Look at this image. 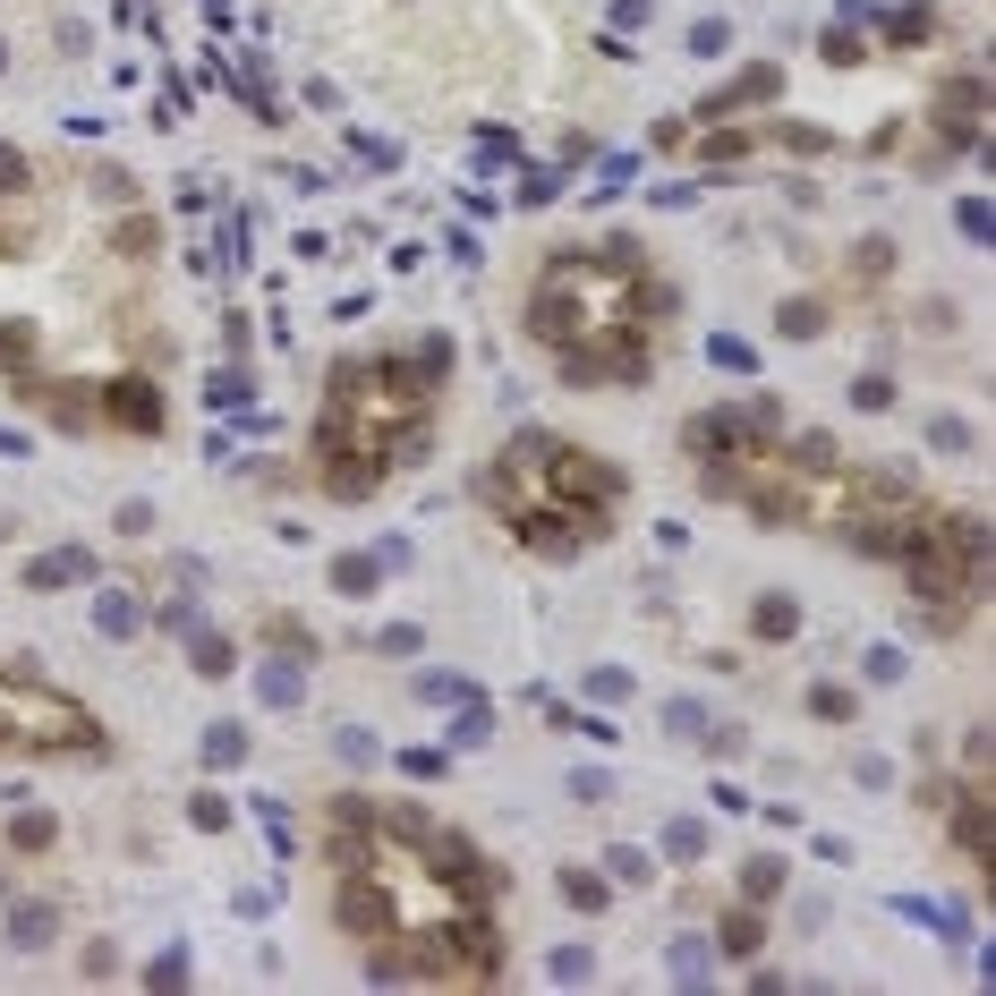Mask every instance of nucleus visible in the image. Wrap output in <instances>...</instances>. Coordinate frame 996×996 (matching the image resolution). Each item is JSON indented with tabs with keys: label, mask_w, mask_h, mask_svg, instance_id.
Returning a JSON list of instances; mask_svg holds the SVG:
<instances>
[{
	"label": "nucleus",
	"mask_w": 996,
	"mask_h": 996,
	"mask_svg": "<svg viewBox=\"0 0 996 996\" xmlns=\"http://www.w3.org/2000/svg\"><path fill=\"white\" fill-rule=\"evenodd\" d=\"M485 494L503 503V519H512L528 546L571 554V546H596V537H605L622 478H613L596 451H579V444L512 435V444L494 451V469H485Z\"/></svg>",
	"instance_id": "nucleus-1"
},
{
	"label": "nucleus",
	"mask_w": 996,
	"mask_h": 996,
	"mask_svg": "<svg viewBox=\"0 0 996 996\" xmlns=\"http://www.w3.org/2000/svg\"><path fill=\"white\" fill-rule=\"evenodd\" d=\"M451 366L444 341L418 358H375V366H341L332 375V409H324V460H426L435 435V375Z\"/></svg>",
	"instance_id": "nucleus-2"
},
{
	"label": "nucleus",
	"mask_w": 996,
	"mask_h": 996,
	"mask_svg": "<svg viewBox=\"0 0 996 996\" xmlns=\"http://www.w3.org/2000/svg\"><path fill=\"white\" fill-rule=\"evenodd\" d=\"M647 307H656V289H647L639 264H613V256H579V248H562V256L546 264V282L528 289V332L546 341V350H596L605 332H622V341H639L647 332Z\"/></svg>",
	"instance_id": "nucleus-3"
},
{
	"label": "nucleus",
	"mask_w": 996,
	"mask_h": 996,
	"mask_svg": "<svg viewBox=\"0 0 996 996\" xmlns=\"http://www.w3.org/2000/svg\"><path fill=\"white\" fill-rule=\"evenodd\" d=\"M0 741H18V749H95L102 733H95V715L77 708L68 690L0 674Z\"/></svg>",
	"instance_id": "nucleus-4"
},
{
	"label": "nucleus",
	"mask_w": 996,
	"mask_h": 996,
	"mask_svg": "<svg viewBox=\"0 0 996 996\" xmlns=\"http://www.w3.org/2000/svg\"><path fill=\"white\" fill-rule=\"evenodd\" d=\"M902 554H911V588L954 613L971 588H979V571H988V528H979V519H929Z\"/></svg>",
	"instance_id": "nucleus-5"
},
{
	"label": "nucleus",
	"mask_w": 996,
	"mask_h": 996,
	"mask_svg": "<svg viewBox=\"0 0 996 996\" xmlns=\"http://www.w3.org/2000/svg\"><path fill=\"white\" fill-rule=\"evenodd\" d=\"M775 86H784V68H749V77H733L724 95H708V111H699V120H733V111H749V102H767Z\"/></svg>",
	"instance_id": "nucleus-6"
},
{
	"label": "nucleus",
	"mask_w": 996,
	"mask_h": 996,
	"mask_svg": "<svg viewBox=\"0 0 996 996\" xmlns=\"http://www.w3.org/2000/svg\"><path fill=\"white\" fill-rule=\"evenodd\" d=\"M95 409H102L111 426H136V435H145V426L162 418V409H154V392H145V384H102V401H95Z\"/></svg>",
	"instance_id": "nucleus-7"
},
{
	"label": "nucleus",
	"mask_w": 996,
	"mask_h": 996,
	"mask_svg": "<svg viewBox=\"0 0 996 996\" xmlns=\"http://www.w3.org/2000/svg\"><path fill=\"white\" fill-rule=\"evenodd\" d=\"M188 647H196V674H205V681L239 674V647H230L222 631H205V622H196V631H188Z\"/></svg>",
	"instance_id": "nucleus-8"
},
{
	"label": "nucleus",
	"mask_w": 996,
	"mask_h": 996,
	"mask_svg": "<svg viewBox=\"0 0 996 996\" xmlns=\"http://www.w3.org/2000/svg\"><path fill=\"white\" fill-rule=\"evenodd\" d=\"M954 835H963L971 861H988V792H963L954 801Z\"/></svg>",
	"instance_id": "nucleus-9"
},
{
	"label": "nucleus",
	"mask_w": 996,
	"mask_h": 996,
	"mask_svg": "<svg viewBox=\"0 0 996 996\" xmlns=\"http://www.w3.org/2000/svg\"><path fill=\"white\" fill-rule=\"evenodd\" d=\"M256 699H264V708H298V699H307V674H298V665H264Z\"/></svg>",
	"instance_id": "nucleus-10"
},
{
	"label": "nucleus",
	"mask_w": 996,
	"mask_h": 996,
	"mask_svg": "<svg viewBox=\"0 0 996 996\" xmlns=\"http://www.w3.org/2000/svg\"><path fill=\"white\" fill-rule=\"evenodd\" d=\"M375 579H384L375 554H341V562H332V588H341V596H375Z\"/></svg>",
	"instance_id": "nucleus-11"
},
{
	"label": "nucleus",
	"mask_w": 996,
	"mask_h": 996,
	"mask_svg": "<svg viewBox=\"0 0 996 996\" xmlns=\"http://www.w3.org/2000/svg\"><path fill=\"white\" fill-rule=\"evenodd\" d=\"M9 945L43 954V945H52V911H43V902H18V911H9Z\"/></svg>",
	"instance_id": "nucleus-12"
},
{
	"label": "nucleus",
	"mask_w": 996,
	"mask_h": 996,
	"mask_svg": "<svg viewBox=\"0 0 996 996\" xmlns=\"http://www.w3.org/2000/svg\"><path fill=\"white\" fill-rule=\"evenodd\" d=\"M68 579H86V554H43V562H26V588H68Z\"/></svg>",
	"instance_id": "nucleus-13"
},
{
	"label": "nucleus",
	"mask_w": 996,
	"mask_h": 996,
	"mask_svg": "<svg viewBox=\"0 0 996 996\" xmlns=\"http://www.w3.org/2000/svg\"><path fill=\"white\" fill-rule=\"evenodd\" d=\"M801 631V605L792 596H758V639H792Z\"/></svg>",
	"instance_id": "nucleus-14"
},
{
	"label": "nucleus",
	"mask_w": 996,
	"mask_h": 996,
	"mask_svg": "<svg viewBox=\"0 0 996 996\" xmlns=\"http://www.w3.org/2000/svg\"><path fill=\"white\" fill-rule=\"evenodd\" d=\"M715 945H724V954H758V945H767V920H758V911H733Z\"/></svg>",
	"instance_id": "nucleus-15"
},
{
	"label": "nucleus",
	"mask_w": 996,
	"mask_h": 996,
	"mask_svg": "<svg viewBox=\"0 0 996 996\" xmlns=\"http://www.w3.org/2000/svg\"><path fill=\"white\" fill-rule=\"evenodd\" d=\"M239 758H248V733L239 724H214L205 733V767H239Z\"/></svg>",
	"instance_id": "nucleus-16"
},
{
	"label": "nucleus",
	"mask_w": 996,
	"mask_h": 996,
	"mask_svg": "<svg viewBox=\"0 0 996 996\" xmlns=\"http://www.w3.org/2000/svg\"><path fill=\"white\" fill-rule=\"evenodd\" d=\"M95 622L111 631V639H129V631H136V605L120 596V588H102V596H95Z\"/></svg>",
	"instance_id": "nucleus-17"
},
{
	"label": "nucleus",
	"mask_w": 996,
	"mask_h": 996,
	"mask_svg": "<svg viewBox=\"0 0 996 996\" xmlns=\"http://www.w3.org/2000/svg\"><path fill=\"white\" fill-rule=\"evenodd\" d=\"M674 971H681V979H690V988H699V979H708V971H715L708 937H674Z\"/></svg>",
	"instance_id": "nucleus-18"
},
{
	"label": "nucleus",
	"mask_w": 996,
	"mask_h": 996,
	"mask_svg": "<svg viewBox=\"0 0 996 996\" xmlns=\"http://www.w3.org/2000/svg\"><path fill=\"white\" fill-rule=\"evenodd\" d=\"M775 886H784V861H775V852H758V861L741 868V895H749V902H767Z\"/></svg>",
	"instance_id": "nucleus-19"
},
{
	"label": "nucleus",
	"mask_w": 996,
	"mask_h": 996,
	"mask_svg": "<svg viewBox=\"0 0 996 996\" xmlns=\"http://www.w3.org/2000/svg\"><path fill=\"white\" fill-rule=\"evenodd\" d=\"M605 868L622 877V886H647V877H656V861H647L639 843H613V852H605Z\"/></svg>",
	"instance_id": "nucleus-20"
},
{
	"label": "nucleus",
	"mask_w": 996,
	"mask_h": 996,
	"mask_svg": "<svg viewBox=\"0 0 996 996\" xmlns=\"http://www.w3.org/2000/svg\"><path fill=\"white\" fill-rule=\"evenodd\" d=\"M665 852H674V861H699V852H708V827H699V818H674V827H665Z\"/></svg>",
	"instance_id": "nucleus-21"
},
{
	"label": "nucleus",
	"mask_w": 996,
	"mask_h": 996,
	"mask_svg": "<svg viewBox=\"0 0 996 996\" xmlns=\"http://www.w3.org/2000/svg\"><path fill=\"white\" fill-rule=\"evenodd\" d=\"M562 895H571L579 911H605V877H588V868H562Z\"/></svg>",
	"instance_id": "nucleus-22"
},
{
	"label": "nucleus",
	"mask_w": 996,
	"mask_h": 996,
	"mask_svg": "<svg viewBox=\"0 0 996 996\" xmlns=\"http://www.w3.org/2000/svg\"><path fill=\"white\" fill-rule=\"evenodd\" d=\"M784 332H792V341L827 332V307H818V298H792V307H784Z\"/></svg>",
	"instance_id": "nucleus-23"
},
{
	"label": "nucleus",
	"mask_w": 996,
	"mask_h": 996,
	"mask_svg": "<svg viewBox=\"0 0 996 996\" xmlns=\"http://www.w3.org/2000/svg\"><path fill=\"white\" fill-rule=\"evenodd\" d=\"M665 724H674L681 741H708V708H699V699H674V708H665Z\"/></svg>",
	"instance_id": "nucleus-24"
},
{
	"label": "nucleus",
	"mask_w": 996,
	"mask_h": 996,
	"mask_svg": "<svg viewBox=\"0 0 996 996\" xmlns=\"http://www.w3.org/2000/svg\"><path fill=\"white\" fill-rule=\"evenodd\" d=\"M809 708L827 715V724H843V715H852V690H843V681H818V690H809Z\"/></svg>",
	"instance_id": "nucleus-25"
},
{
	"label": "nucleus",
	"mask_w": 996,
	"mask_h": 996,
	"mask_svg": "<svg viewBox=\"0 0 996 996\" xmlns=\"http://www.w3.org/2000/svg\"><path fill=\"white\" fill-rule=\"evenodd\" d=\"M724 43H733V26H724V18H699V26H690V52H699V61H715Z\"/></svg>",
	"instance_id": "nucleus-26"
},
{
	"label": "nucleus",
	"mask_w": 996,
	"mask_h": 996,
	"mask_svg": "<svg viewBox=\"0 0 996 996\" xmlns=\"http://www.w3.org/2000/svg\"><path fill=\"white\" fill-rule=\"evenodd\" d=\"M451 741H460V749H478V741H494V715H485V708H460V724H451Z\"/></svg>",
	"instance_id": "nucleus-27"
},
{
	"label": "nucleus",
	"mask_w": 996,
	"mask_h": 996,
	"mask_svg": "<svg viewBox=\"0 0 996 996\" xmlns=\"http://www.w3.org/2000/svg\"><path fill=\"white\" fill-rule=\"evenodd\" d=\"M886 34H895V43H929V9H895Z\"/></svg>",
	"instance_id": "nucleus-28"
},
{
	"label": "nucleus",
	"mask_w": 996,
	"mask_h": 996,
	"mask_svg": "<svg viewBox=\"0 0 996 996\" xmlns=\"http://www.w3.org/2000/svg\"><path fill=\"white\" fill-rule=\"evenodd\" d=\"M9 835H18V852H43V843H52V818H43V809H26Z\"/></svg>",
	"instance_id": "nucleus-29"
},
{
	"label": "nucleus",
	"mask_w": 996,
	"mask_h": 996,
	"mask_svg": "<svg viewBox=\"0 0 996 996\" xmlns=\"http://www.w3.org/2000/svg\"><path fill=\"white\" fill-rule=\"evenodd\" d=\"M375 647H384V656H418V647H426V631H418V622H392V631H384Z\"/></svg>",
	"instance_id": "nucleus-30"
},
{
	"label": "nucleus",
	"mask_w": 996,
	"mask_h": 996,
	"mask_svg": "<svg viewBox=\"0 0 996 996\" xmlns=\"http://www.w3.org/2000/svg\"><path fill=\"white\" fill-rule=\"evenodd\" d=\"M26 179H34V162H26V154H18V145H0V188L18 196V188H26Z\"/></svg>",
	"instance_id": "nucleus-31"
},
{
	"label": "nucleus",
	"mask_w": 996,
	"mask_h": 996,
	"mask_svg": "<svg viewBox=\"0 0 996 996\" xmlns=\"http://www.w3.org/2000/svg\"><path fill=\"white\" fill-rule=\"evenodd\" d=\"M188 818L205 827V835H214V827H230V801H222V792H196V809H188Z\"/></svg>",
	"instance_id": "nucleus-32"
},
{
	"label": "nucleus",
	"mask_w": 996,
	"mask_h": 996,
	"mask_svg": "<svg viewBox=\"0 0 996 996\" xmlns=\"http://www.w3.org/2000/svg\"><path fill=\"white\" fill-rule=\"evenodd\" d=\"M861 52H868V43H861V26H835V34H827V61H843V68H852Z\"/></svg>",
	"instance_id": "nucleus-33"
},
{
	"label": "nucleus",
	"mask_w": 996,
	"mask_h": 996,
	"mask_svg": "<svg viewBox=\"0 0 996 996\" xmlns=\"http://www.w3.org/2000/svg\"><path fill=\"white\" fill-rule=\"evenodd\" d=\"M852 401H861V409H895V384H886V375H861V384H852Z\"/></svg>",
	"instance_id": "nucleus-34"
},
{
	"label": "nucleus",
	"mask_w": 996,
	"mask_h": 996,
	"mask_svg": "<svg viewBox=\"0 0 996 996\" xmlns=\"http://www.w3.org/2000/svg\"><path fill=\"white\" fill-rule=\"evenodd\" d=\"M708 358H715V366H733V375H741V366H749V341H733V332H715V341H708Z\"/></svg>",
	"instance_id": "nucleus-35"
},
{
	"label": "nucleus",
	"mask_w": 996,
	"mask_h": 996,
	"mask_svg": "<svg viewBox=\"0 0 996 996\" xmlns=\"http://www.w3.org/2000/svg\"><path fill=\"white\" fill-rule=\"evenodd\" d=\"M929 435H937L945 451H971V426H963V418H929Z\"/></svg>",
	"instance_id": "nucleus-36"
},
{
	"label": "nucleus",
	"mask_w": 996,
	"mask_h": 996,
	"mask_svg": "<svg viewBox=\"0 0 996 996\" xmlns=\"http://www.w3.org/2000/svg\"><path fill=\"white\" fill-rule=\"evenodd\" d=\"M868 681H902V656H895V647H868Z\"/></svg>",
	"instance_id": "nucleus-37"
},
{
	"label": "nucleus",
	"mask_w": 996,
	"mask_h": 996,
	"mask_svg": "<svg viewBox=\"0 0 996 996\" xmlns=\"http://www.w3.org/2000/svg\"><path fill=\"white\" fill-rule=\"evenodd\" d=\"M554 979H588V945H562L554 954Z\"/></svg>",
	"instance_id": "nucleus-38"
},
{
	"label": "nucleus",
	"mask_w": 996,
	"mask_h": 996,
	"mask_svg": "<svg viewBox=\"0 0 996 996\" xmlns=\"http://www.w3.org/2000/svg\"><path fill=\"white\" fill-rule=\"evenodd\" d=\"M18 358H26V332L9 324V332H0V366H18Z\"/></svg>",
	"instance_id": "nucleus-39"
}]
</instances>
